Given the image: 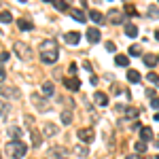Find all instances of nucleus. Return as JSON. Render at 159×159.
I'll list each match as a JSON object with an SVG mask.
<instances>
[{"label": "nucleus", "mask_w": 159, "mask_h": 159, "mask_svg": "<svg viewBox=\"0 0 159 159\" xmlns=\"http://www.w3.org/2000/svg\"><path fill=\"white\" fill-rule=\"evenodd\" d=\"M30 136H32V144H34V148H38V147H40V142H43V136L38 134L36 129H32V134H30Z\"/></svg>", "instance_id": "nucleus-23"}, {"label": "nucleus", "mask_w": 159, "mask_h": 159, "mask_svg": "<svg viewBox=\"0 0 159 159\" xmlns=\"http://www.w3.org/2000/svg\"><path fill=\"white\" fill-rule=\"evenodd\" d=\"M127 53H129V55H134V57H138V55H144V53H142V49H140V47H136V45H132V47L127 49Z\"/></svg>", "instance_id": "nucleus-28"}, {"label": "nucleus", "mask_w": 159, "mask_h": 159, "mask_svg": "<svg viewBox=\"0 0 159 159\" xmlns=\"http://www.w3.org/2000/svg\"><path fill=\"white\" fill-rule=\"evenodd\" d=\"M155 159H159V155H157V157H155Z\"/></svg>", "instance_id": "nucleus-48"}, {"label": "nucleus", "mask_w": 159, "mask_h": 159, "mask_svg": "<svg viewBox=\"0 0 159 159\" xmlns=\"http://www.w3.org/2000/svg\"><path fill=\"white\" fill-rule=\"evenodd\" d=\"M155 38H157V40H159V30H157V32H155Z\"/></svg>", "instance_id": "nucleus-42"}, {"label": "nucleus", "mask_w": 159, "mask_h": 159, "mask_svg": "<svg viewBox=\"0 0 159 159\" xmlns=\"http://www.w3.org/2000/svg\"><path fill=\"white\" fill-rule=\"evenodd\" d=\"M85 36H87V40H89L91 45H96L100 38H102V34H100V30H98V28H89V30L85 32Z\"/></svg>", "instance_id": "nucleus-11"}, {"label": "nucleus", "mask_w": 159, "mask_h": 159, "mask_svg": "<svg viewBox=\"0 0 159 159\" xmlns=\"http://www.w3.org/2000/svg\"><path fill=\"white\" fill-rule=\"evenodd\" d=\"M43 129H45V136H57V132H60L55 123H45V127H43Z\"/></svg>", "instance_id": "nucleus-17"}, {"label": "nucleus", "mask_w": 159, "mask_h": 159, "mask_svg": "<svg viewBox=\"0 0 159 159\" xmlns=\"http://www.w3.org/2000/svg\"><path fill=\"white\" fill-rule=\"evenodd\" d=\"M60 159H66V157H60Z\"/></svg>", "instance_id": "nucleus-47"}, {"label": "nucleus", "mask_w": 159, "mask_h": 159, "mask_svg": "<svg viewBox=\"0 0 159 159\" xmlns=\"http://www.w3.org/2000/svg\"><path fill=\"white\" fill-rule=\"evenodd\" d=\"M9 136H11V140H19V138H21V127L11 125V127H9Z\"/></svg>", "instance_id": "nucleus-19"}, {"label": "nucleus", "mask_w": 159, "mask_h": 159, "mask_svg": "<svg viewBox=\"0 0 159 159\" xmlns=\"http://www.w3.org/2000/svg\"><path fill=\"white\" fill-rule=\"evenodd\" d=\"M151 108L159 110V98H157V96H155V98H151Z\"/></svg>", "instance_id": "nucleus-35"}, {"label": "nucleus", "mask_w": 159, "mask_h": 159, "mask_svg": "<svg viewBox=\"0 0 159 159\" xmlns=\"http://www.w3.org/2000/svg\"><path fill=\"white\" fill-rule=\"evenodd\" d=\"M45 2H53V4H55V0H45Z\"/></svg>", "instance_id": "nucleus-43"}, {"label": "nucleus", "mask_w": 159, "mask_h": 159, "mask_svg": "<svg viewBox=\"0 0 159 159\" xmlns=\"http://www.w3.org/2000/svg\"><path fill=\"white\" fill-rule=\"evenodd\" d=\"M74 153L81 155V157H87V155H89V148L87 147H74Z\"/></svg>", "instance_id": "nucleus-30"}, {"label": "nucleus", "mask_w": 159, "mask_h": 159, "mask_svg": "<svg viewBox=\"0 0 159 159\" xmlns=\"http://www.w3.org/2000/svg\"><path fill=\"white\" fill-rule=\"evenodd\" d=\"M148 15H151V17H159V9L157 7H151V9H148Z\"/></svg>", "instance_id": "nucleus-36"}, {"label": "nucleus", "mask_w": 159, "mask_h": 159, "mask_svg": "<svg viewBox=\"0 0 159 159\" xmlns=\"http://www.w3.org/2000/svg\"><path fill=\"white\" fill-rule=\"evenodd\" d=\"M61 123H64V125H70V123H72V112H70V110H64V112H61Z\"/></svg>", "instance_id": "nucleus-26"}, {"label": "nucleus", "mask_w": 159, "mask_h": 159, "mask_svg": "<svg viewBox=\"0 0 159 159\" xmlns=\"http://www.w3.org/2000/svg\"><path fill=\"white\" fill-rule=\"evenodd\" d=\"M125 159H136V157H134V155H127V157H125Z\"/></svg>", "instance_id": "nucleus-41"}, {"label": "nucleus", "mask_w": 159, "mask_h": 159, "mask_svg": "<svg viewBox=\"0 0 159 159\" xmlns=\"http://www.w3.org/2000/svg\"><path fill=\"white\" fill-rule=\"evenodd\" d=\"M32 104H34L38 110H43V112L49 108V102H47V98H45V96H38V93H32Z\"/></svg>", "instance_id": "nucleus-6"}, {"label": "nucleus", "mask_w": 159, "mask_h": 159, "mask_svg": "<svg viewBox=\"0 0 159 159\" xmlns=\"http://www.w3.org/2000/svg\"><path fill=\"white\" fill-rule=\"evenodd\" d=\"M13 21V15L9 11H0V24H11Z\"/></svg>", "instance_id": "nucleus-24"}, {"label": "nucleus", "mask_w": 159, "mask_h": 159, "mask_svg": "<svg viewBox=\"0 0 159 159\" xmlns=\"http://www.w3.org/2000/svg\"><path fill=\"white\" fill-rule=\"evenodd\" d=\"M142 61H144L147 68H155V66H157V55H153V53H144V55H142Z\"/></svg>", "instance_id": "nucleus-13"}, {"label": "nucleus", "mask_w": 159, "mask_h": 159, "mask_svg": "<svg viewBox=\"0 0 159 159\" xmlns=\"http://www.w3.org/2000/svg\"><path fill=\"white\" fill-rule=\"evenodd\" d=\"M55 7H57V11H68V0H55Z\"/></svg>", "instance_id": "nucleus-29"}, {"label": "nucleus", "mask_w": 159, "mask_h": 159, "mask_svg": "<svg viewBox=\"0 0 159 159\" xmlns=\"http://www.w3.org/2000/svg\"><path fill=\"white\" fill-rule=\"evenodd\" d=\"M89 19L96 21V24H102V21H104V15L100 11H89Z\"/></svg>", "instance_id": "nucleus-21"}, {"label": "nucleus", "mask_w": 159, "mask_h": 159, "mask_svg": "<svg viewBox=\"0 0 159 159\" xmlns=\"http://www.w3.org/2000/svg\"><path fill=\"white\" fill-rule=\"evenodd\" d=\"M140 138H142V142H151L153 140V129L151 127H142L140 129Z\"/></svg>", "instance_id": "nucleus-18"}, {"label": "nucleus", "mask_w": 159, "mask_h": 159, "mask_svg": "<svg viewBox=\"0 0 159 159\" xmlns=\"http://www.w3.org/2000/svg\"><path fill=\"white\" fill-rule=\"evenodd\" d=\"M83 68H85L87 72H91V64H89V61H85V64H83Z\"/></svg>", "instance_id": "nucleus-40"}, {"label": "nucleus", "mask_w": 159, "mask_h": 159, "mask_svg": "<svg viewBox=\"0 0 159 159\" xmlns=\"http://www.w3.org/2000/svg\"><path fill=\"white\" fill-rule=\"evenodd\" d=\"M132 129H134V132H140V129H142V125H140V123L136 121V123H134V125H132Z\"/></svg>", "instance_id": "nucleus-39"}, {"label": "nucleus", "mask_w": 159, "mask_h": 159, "mask_svg": "<svg viewBox=\"0 0 159 159\" xmlns=\"http://www.w3.org/2000/svg\"><path fill=\"white\" fill-rule=\"evenodd\" d=\"M17 28L24 30V32H30V30H34V24L30 19H17Z\"/></svg>", "instance_id": "nucleus-14"}, {"label": "nucleus", "mask_w": 159, "mask_h": 159, "mask_svg": "<svg viewBox=\"0 0 159 159\" xmlns=\"http://www.w3.org/2000/svg\"><path fill=\"white\" fill-rule=\"evenodd\" d=\"M9 110H11V106H9L7 102H2V100H0V119H2V117H7V112H9Z\"/></svg>", "instance_id": "nucleus-27"}, {"label": "nucleus", "mask_w": 159, "mask_h": 159, "mask_svg": "<svg viewBox=\"0 0 159 159\" xmlns=\"http://www.w3.org/2000/svg\"><path fill=\"white\" fill-rule=\"evenodd\" d=\"M123 13H125V17H134V15H138L134 4H125V7H123Z\"/></svg>", "instance_id": "nucleus-25"}, {"label": "nucleus", "mask_w": 159, "mask_h": 159, "mask_svg": "<svg viewBox=\"0 0 159 159\" xmlns=\"http://www.w3.org/2000/svg\"><path fill=\"white\" fill-rule=\"evenodd\" d=\"M4 148H7V155L11 159H21L25 153H28V147H25L21 140H11Z\"/></svg>", "instance_id": "nucleus-2"}, {"label": "nucleus", "mask_w": 159, "mask_h": 159, "mask_svg": "<svg viewBox=\"0 0 159 159\" xmlns=\"http://www.w3.org/2000/svg\"><path fill=\"white\" fill-rule=\"evenodd\" d=\"M38 51H40L43 64H55L57 57H60V49H57V45H55L53 40H43L40 47H38Z\"/></svg>", "instance_id": "nucleus-1"}, {"label": "nucleus", "mask_w": 159, "mask_h": 159, "mask_svg": "<svg viewBox=\"0 0 159 159\" xmlns=\"http://www.w3.org/2000/svg\"><path fill=\"white\" fill-rule=\"evenodd\" d=\"M43 93H45L47 98H51V96L55 93V85H53L51 81H45V83H43Z\"/></svg>", "instance_id": "nucleus-16"}, {"label": "nucleus", "mask_w": 159, "mask_h": 159, "mask_svg": "<svg viewBox=\"0 0 159 159\" xmlns=\"http://www.w3.org/2000/svg\"><path fill=\"white\" fill-rule=\"evenodd\" d=\"M136 153H140V155H142V153H147V142H142V140H140V142H136Z\"/></svg>", "instance_id": "nucleus-31"}, {"label": "nucleus", "mask_w": 159, "mask_h": 159, "mask_svg": "<svg viewBox=\"0 0 159 159\" xmlns=\"http://www.w3.org/2000/svg\"><path fill=\"white\" fill-rule=\"evenodd\" d=\"M147 81H151L153 85H157V87H159V74H155V72H148Z\"/></svg>", "instance_id": "nucleus-32"}, {"label": "nucleus", "mask_w": 159, "mask_h": 159, "mask_svg": "<svg viewBox=\"0 0 159 159\" xmlns=\"http://www.w3.org/2000/svg\"><path fill=\"white\" fill-rule=\"evenodd\" d=\"M140 79H142V74L138 72V70H132V68H129V70H127V81H129V83H140Z\"/></svg>", "instance_id": "nucleus-15"}, {"label": "nucleus", "mask_w": 159, "mask_h": 159, "mask_svg": "<svg viewBox=\"0 0 159 159\" xmlns=\"http://www.w3.org/2000/svg\"><path fill=\"white\" fill-rule=\"evenodd\" d=\"M68 72L72 74V76L76 74V64H70V66H68Z\"/></svg>", "instance_id": "nucleus-37"}, {"label": "nucleus", "mask_w": 159, "mask_h": 159, "mask_svg": "<svg viewBox=\"0 0 159 159\" xmlns=\"http://www.w3.org/2000/svg\"><path fill=\"white\" fill-rule=\"evenodd\" d=\"M7 79V72H4V68H2V64H0V81H4Z\"/></svg>", "instance_id": "nucleus-38"}, {"label": "nucleus", "mask_w": 159, "mask_h": 159, "mask_svg": "<svg viewBox=\"0 0 159 159\" xmlns=\"http://www.w3.org/2000/svg\"><path fill=\"white\" fill-rule=\"evenodd\" d=\"M138 115H140V112H138L136 108H125V117H129V119H136Z\"/></svg>", "instance_id": "nucleus-33"}, {"label": "nucleus", "mask_w": 159, "mask_h": 159, "mask_svg": "<svg viewBox=\"0 0 159 159\" xmlns=\"http://www.w3.org/2000/svg\"><path fill=\"white\" fill-rule=\"evenodd\" d=\"M93 102H96L98 106H102V108H106L110 100H108V96H106L104 91H96V93H93Z\"/></svg>", "instance_id": "nucleus-9"}, {"label": "nucleus", "mask_w": 159, "mask_h": 159, "mask_svg": "<svg viewBox=\"0 0 159 159\" xmlns=\"http://www.w3.org/2000/svg\"><path fill=\"white\" fill-rule=\"evenodd\" d=\"M0 159H2V153H0Z\"/></svg>", "instance_id": "nucleus-46"}, {"label": "nucleus", "mask_w": 159, "mask_h": 159, "mask_svg": "<svg viewBox=\"0 0 159 159\" xmlns=\"http://www.w3.org/2000/svg\"><path fill=\"white\" fill-rule=\"evenodd\" d=\"M0 98L4 100H17L19 98V89L11 85H0Z\"/></svg>", "instance_id": "nucleus-4"}, {"label": "nucleus", "mask_w": 159, "mask_h": 159, "mask_svg": "<svg viewBox=\"0 0 159 159\" xmlns=\"http://www.w3.org/2000/svg\"><path fill=\"white\" fill-rule=\"evenodd\" d=\"M115 64H117L119 68H127V64H129V57H127V55H117V57H115Z\"/></svg>", "instance_id": "nucleus-20"}, {"label": "nucleus", "mask_w": 159, "mask_h": 159, "mask_svg": "<svg viewBox=\"0 0 159 159\" xmlns=\"http://www.w3.org/2000/svg\"><path fill=\"white\" fill-rule=\"evenodd\" d=\"M104 47H106V51H110V53H115V51H117V45H115L112 40H108V43H106Z\"/></svg>", "instance_id": "nucleus-34"}, {"label": "nucleus", "mask_w": 159, "mask_h": 159, "mask_svg": "<svg viewBox=\"0 0 159 159\" xmlns=\"http://www.w3.org/2000/svg\"><path fill=\"white\" fill-rule=\"evenodd\" d=\"M157 60H159V55H157Z\"/></svg>", "instance_id": "nucleus-49"}, {"label": "nucleus", "mask_w": 159, "mask_h": 159, "mask_svg": "<svg viewBox=\"0 0 159 159\" xmlns=\"http://www.w3.org/2000/svg\"><path fill=\"white\" fill-rule=\"evenodd\" d=\"M64 40H66V43H68V45H79V43H81V34H79V32H66V34H64Z\"/></svg>", "instance_id": "nucleus-12"}, {"label": "nucleus", "mask_w": 159, "mask_h": 159, "mask_svg": "<svg viewBox=\"0 0 159 159\" xmlns=\"http://www.w3.org/2000/svg\"><path fill=\"white\" fill-rule=\"evenodd\" d=\"M64 87H66L68 91H79V89H81V81H79L76 76H70V79L64 81Z\"/></svg>", "instance_id": "nucleus-8"}, {"label": "nucleus", "mask_w": 159, "mask_h": 159, "mask_svg": "<svg viewBox=\"0 0 159 159\" xmlns=\"http://www.w3.org/2000/svg\"><path fill=\"white\" fill-rule=\"evenodd\" d=\"M106 19H108L110 24H123V21H125V13L123 11H117V9H112V11H108V17H106Z\"/></svg>", "instance_id": "nucleus-7"}, {"label": "nucleus", "mask_w": 159, "mask_h": 159, "mask_svg": "<svg viewBox=\"0 0 159 159\" xmlns=\"http://www.w3.org/2000/svg\"><path fill=\"white\" fill-rule=\"evenodd\" d=\"M76 134H79V140L85 142V144H91V142L96 140V132H93L91 127H81Z\"/></svg>", "instance_id": "nucleus-5"}, {"label": "nucleus", "mask_w": 159, "mask_h": 159, "mask_svg": "<svg viewBox=\"0 0 159 159\" xmlns=\"http://www.w3.org/2000/svg\"><path fill=\"white\" fill-rule=\"evenodd\" d=\"M13 51H15V55H17L19 60H24V61H30L32 57H34L32 49H30L25 43H15V45H13Z\"/></svg>", "instance_id": "nucleus-3"}, {"label": "nucleus", "mask_w": 159, "mask_h": 159, "mask_svg": "<svg viewBox=\"0 0 159 159\" xmlns=\"http://www.w3.org/2000/svg\"><path fill=\"white\" fill-rule=\"evenodd\" d=\"M155 119H157V121H159V112H157V115H155Z\"/></svg>", "instance_id": "nucleus-44"}, {"label": "nucleus", "mask_w": 159, "mask_h": 159, "mask_svg": "<svg viewBox=\"0 0 159 159\" xmlns=\"http://www.w3.org/2000/svg\"><path fill=\"white\" fill-rule=\"evenodd\" d=\"M19 2H28V0H19Z\"/></svg>", "instance_id": "nucleus-45"}, {"label": "nucleus", "mask_w": 159, "mask_h": 159, "mask_svg": "<svg viewBox=\"0 0 159 159\" xmlns=\"http://www.w3.org/2000/svg\"><path fill=\"white\" fill-rule=\"evenodd\" d=\"M125 34H127L129 38H136V36H138V28H136L134 24H127V25H125Z\"/></svg>", "instance_id": "nucleus-22"}, {"label": "nucleus", "mask_w": 159, "mask_h": 159, "mask_svg": "<svg viewBox=\"0 0 159 159\" xmlns=\"http://www.w3.org/2000/svg\"><path fill=\"white\" fill-rule=\"evenodd\" d=\"M68 15L72 17L74 21H79V24H85V19H87V15L81 9H68Z\"/></svg>", "instance_id": "nucleus-10"}]
</instances>
